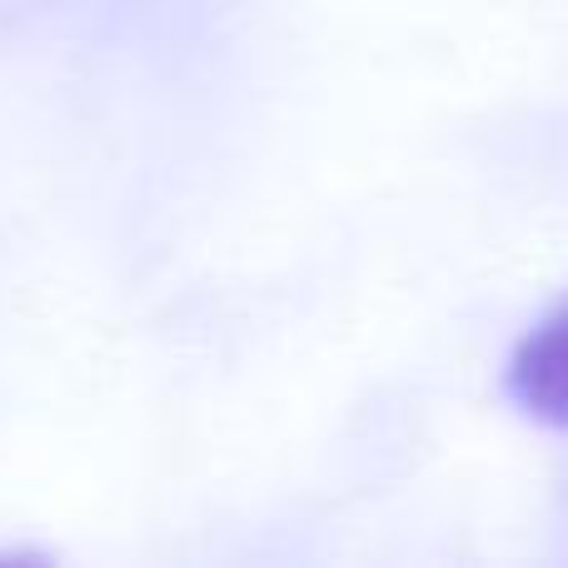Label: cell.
I'll return each instance as SVG.
<instances>
[{"instance_id": "1", "label": "cell", "mask_w": 568, "mask_h": 568, "mask_svg": "<svg viewBox=\"0 0 568 568\" xmlns=\"http://www.w3.org/2000/svg\"><path fill=\"white\" fill-rule=\"evenodd\" d=\"M504 389L529 419L568 429V300L519 339L504 369Z\"/></svg>"}]
</instances>
